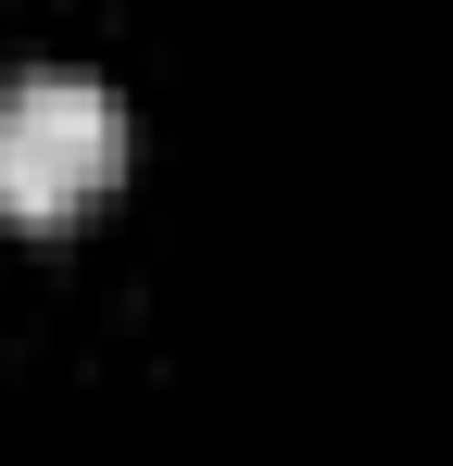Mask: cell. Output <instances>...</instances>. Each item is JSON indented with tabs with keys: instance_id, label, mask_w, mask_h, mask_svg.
<instances>
[{
	"instance_id": "1",
	"label": "cell",
	"mask_w": 453,
	"mask_h": 466,
	"mask_svg": "<svg viewBox=\"0 0 453 466\" xmlns=\"http://www.w3.org/2000/svg\"><path fill=\"white\" fill-rule=\"evenodd\" d=\"M114 164H126V114H114L101 76L25 64V76L0 88V215L64 228V215H88L114 189Z\"/></svg>"
}]
</instances>
